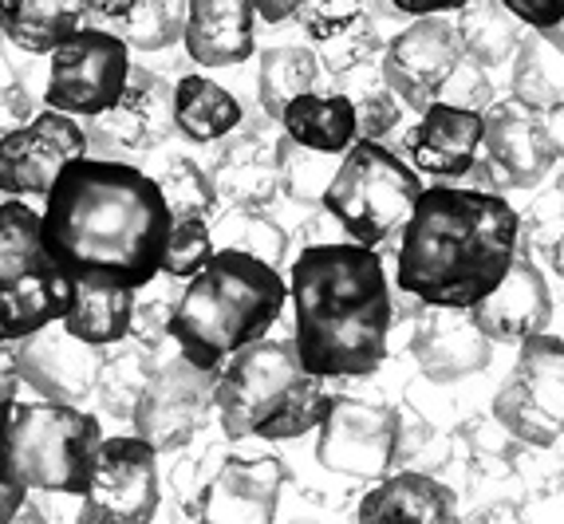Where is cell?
<instances>
[{"mask_svg":"<svg viewBox=\"0 0 564 524\" xmlns=\"http://www.w3.org/2000/svg\"><path fill=\"white\" fill-rule=\"evenodd\" d=\"M174 209L154 174L119 159L67 162L44 197V244L67 281H107L147 288L162 272Z\"/></svg>","mask_w":564,"mask_h":524,"instance_id":"1","label":"cell"},{"mask_svg":"<svg viewBox=\"0 0 564 524\" xmlns=\"http://www.w3.org/2000/svg\"><path fill=\"white\" fill-rule=\"evenodd\" d=\"M292 339L321 379H367L391 351L395 292L371 244H304L289 269Z\"/></svg>","mask_w":564,"mask_h":524,"instance_id":"2","label":"cell"},{"mask_svg":"<svg viewBox=\"0 0 564 524\" xmlns=\"http://www.w3.org/2000/svg\"><path fill=\"white\" fill-rule=\"evenodd\" d=\"M521 253V214L481 186L423 189L399 233L395 284L426 308H474Z\"/></svg>","mask_w":564,"mask_h":524,"instance_id":"3","label":"cell"},{"mask_svg":"<svg viewBox=\"0 0 564 524\" xmlns=\"http://www.w3.org/2000/svg\"><path fill=\"white\" fill-rule=\"evenodd\" d=\"M284 299L289 281L273 261L221 244L174 299L170 339L189 363L221 371L234 351L273 331Z\"/></svg>","mask_w":564,"mask_h":524,"instance_id":"4","label":"cell"},{"mask_svg":"<svg viewBox=\"0 0 564 524\" xmlns=\"http://www.w3.org/2000/svg\"><path fill=\"white\" fill-rule=\"evenodd\" d=\"M328 379L304 367L296 339H253L217 371V422L229 441H296L332 411Z\"/></svg>","mask_w":564,"mask_h":524,"instance_id":"5","label":"cell"},{"mask_svg":"<svg viewBox=\"0 0 564 524\" xmlns=\"http://www.w3.org/2000/svg\"><path fill=\"white\" fill-rule=\"evenodd\" d=\"M104 426L79 403H20L0 406V481L12 489L84 496Z\"/></svg>","mask_w":564,"mask_h":524,"instance_id":"6","label":"cell"},{"mask_svg":"<svg viewBox=\"0 0 564 524\" xmlns=\"http://www.w3.org/2000/svg\"><path fill=\"white\" fill-rule=\"evenodd\" d=\"M423 189V178L406 162V154L391 150L387 142L356 139L339 159L321 206L351 241L379 249L383 241L403 233Z\"/></svg>","mask_w":564,"mask_h":524,"instance_id":"7","label":"cell"},{"mask_svg":"<svg viewBox=\"0 0 564 524\" xmlns=\"http://www.w3.org/2000/svg\"><path fill=\"white\" fill-rule=\"evenodd\" d=\"M67 288L44 244V214L24 197H4L0 206V343H17L32 331L64 319Z\"/></svg>","mask_w":564,"mask_h":524,"instance_id":"8","label":"cell"},{"mask_svg":"<svg viewBox=\"0 0 564 524\" xmlns=\"http://www.w3.org/2000/svg\"><path fill=\"white\" fill-rule=\"evenodd\" d=\"M131 44L99 24H79L47 52L44 103L76 119H99L131 79Z\"/></svg>","mask_w":564,"mask_h":524,"instance_id":"9","label":"cell"},{"mask_svg":"<svg viewBox=\"0 0 564 524\" xmlns=\"http://www.w3.org/2000/svg\"><path fill=\"white\" fill-rule=\"evenodd\" d=\"M489 414L533 449L564 438V336L536 331L521 343L518 367L498 386Z\"/></svg>","mask_w":564,"mask_h":524,"instance_id":"10","label":"cell"},{"mask_svg":"<svg viewBox=\"0 0 564 524\" xmlns=\"http://www.w3.org/2000/svg\"><path fill=\"white\" fill-rule=\"evenodd\" d=\"M159 449L139 434L104 438L76 521L84 524H147L162 505Z\"/></svg>","mask_w":564,"mask_h":524,"instance_id":"11","label":"cell"},{"mask_svg":"<svg viewBox=\"0 0 564 524\" xmlns=\"http://www.w3.org/2000/svg\"><path fill=\"white\" fill-rule=\"evenodd\" d=\"M316 434V461L336 478L379 481L403 458V414L387 403L336 399Z\"/></svg>","mask_w":564,"mask_h":524,"instance_id":"12","label":"cell"},{"mask_svg":"<svg viewBox=\"0 0 564 524\" xmlns=\"http://www.w3.org/2000/svg\"><path fill=\"white\" fill-rule=\"evenodd\" d=\"M209 414H217V371L189 363L178 351V359L159 363V371L151 374L131 426L159 454H174L198 441Z\"/></svg>","mask_w":564,"mask_h":524,"instance_id":"13","label":"cell"},{"mask_svg":"<svg viewBox=\"0 0 564 524\" xmlns=\"http://www.w3.org/2000/svg\"><path fill=\"white\" fill-rule=\"evenodd\" d=\"M462 59H466V47H462L458 24L446 12H438V17H411L406 29L387 40L379 72L387 87L403 99L406 111L419 114L443 99Z\"/></svg>","mask_w":564,"mask_h":524,"instance_id":"14","label":"cell"},{"mask_svg":"<svg viewBox=\"0 0 564 524\" xmlns=\"http://www.w3.org/2000/svg\"><path fill=\"white\" fill-rule=\"evenodd\" d=\"M481 114H486V146L470 178H478L481 189H498V194L541 186L556 162L545 134V114L521 103L518 95L494 99Z\"/></svg>","mask_w":564,"mask_h":524,"instance_id":"15","label":"cell"},{"mask_svg":"<svg viewBox=\"0 0 564 524\" xmlns=\"http://www.w3.org/2000/svg\"><path fill=\"white\" fill-rule=\"evenodd\" d=\"M87 127L76 114L47 107L0 139V189L9 197H47L67 162L87 154Z\"/></svg>","mask_w":564,"mask_h":524,"instance_id":"16","label":"cell"},{"mask_svg":"<svg viewBox=\"0 0 564 524\" xmlns=\"http://www.w3.org/2000/svg\"><path fill=\"white\" fill-rule=\"evenodd\" d=\"M174 131H178V119H174V84H166L151 67L134 64L131 79H127V87L119 95V103L99 114V119H91L87 142L104 146L99 159H115V150H122V154L159 150Z\"/></svg>","mask_w":564,"mask_h":524,"instance_id":"17","label":"cell"},{"mask_svg":"<svg viewBox=\"0 0 564 524\" xmlns=\"http://www.w3.org/2000/svg\"><path fill=\"white\" fill-rule=\"evenodd\" d=\"M395 9L391 0H308L301 9L304 40L316 47L321 64L332 75H348L367 67L391 36H383V12Z\"/></svg>","mask_w":564,"mask_h":524,"instance_id":"18","label":"cell"},{"mask_svg":"<svg viewBox=\"0 0 564 524\" xmlns=\"http://www.w3.org/2000/svg\"><path fill=\"white\" fill-rule=\"evenodd\" d=\"M17 351L24 386L40 399H56V403H84L95 394V379L104 371L107 347H95L87 339L72 336L64 319L32 331V336L12 343Z\"/></svg>","mask_w":564,"mask_h":524,"instance_id":"19","label":"cell"},{"mask_svg":"<svg viewBox=\"0 0 564 524\" xmlns=\"http://www.w3.org/2000/svg\"><path fill=\"white\" fill-rule=\"evenodd\" d=\"M481 146H486V114L474 107L458 103H431L419 111V122L403 139V154L419 174L431 178H470V170L478 166Z\"/></svg>","mask_w":564,"mask_h":524,"instance_id":"20","label":"cell"},{"mask_svg":"<svg viewBox=\"0 0 564 524\" xmlns=\"http://www.w3.org/2000/svg\"><path fill=\"white\" fill-rule=\"evenodd\" d=\"M284 461L276 458H226L202 493L198 521L221 524H269L281 516Z\"/></svg>","mask_w":564,"mask_h":524,"instance_id":"21","label":"cell"},{"mask_svg":"<svg viewBox=\"0 0 564 524\" xmlns=\"http://www.w3.org/2000/svg\"><path fill=\"white\" fill-rule=\"evenodd\" d=\"M470 316L494 343H525L529 336L549 328L553 292H549L545 272H541V264H536V256L529 249H521L513 269L506 272V281L481 304H474Z\"/></svg>","mask_w":564,"mask_h":524,"instance_id":"22","label":"cell"},{"mask_svg":"<svg viewBox=\"0 0 564 524\" xmlns=\"http://www.w3.org/2000/svg\"><path fill=\"white\" fill-rule=\"evenodd\" d=\"M411 347L431 383H462L494 359V339L474 324L470 308H426Z\"/></svg>","mask_w":564,"mask_h":524,"instance_id":"23","label":"cell"},{"mask_svg":"<svg viewBox=\"0 0 564 524\" xmlns=\"http://www.w3.org/2000/svg\"><path fill=\"white\" fill-rule=\"evenodd\" d=\"M209 174H214L221 209H269L284 189L281 150H276V142L253 131L237 134V139L229 134Z\"/></svg>","mask_w":564,"mask_h":524,"instance_id":"24","label":"cell"},{"mask_svg":"<svg viewBox=\"0 0 564 524\" xmlns=\"http://www.w3.org/2000/svg\"><path fill=\"white\" fill-rule=\"evenodd\" d=\"M257 17L253 0H189L182 44L202 67H237L253 56Z\"/></svg>","mask_w":564,"mask_h":524,"instance_id":"25","label":"cell"},{"mask_svg":"<svg viewBox=\"0 0 564 524\" xmlns=\"http://www.w3.org/2000/svg\"><path fill=\"white\" fill-rule=\"evenodd\" d=\"M359 521L371 524H391V521H406V524H451L462 516L458 509V493L451 485H443L431 473H387L376 481V489H367L359 496L356 509Z\"/></svg>","mask_w":564,"mask_h":524,"instance_id":"26","label":"cell"},{"mask_svg":"<svg viewBox=\"0 0 564 524\" xmlns=\"http://www.w3.org/2000/svg\"><path fill=\"white\" fill-rule=\"evenodd\" d=\"M139 292L131 284L107 281V276H76L67 288L64 328L95 347H115L131 336V319Z\"/></svg>","mask_w":564,"mask_h":524,"instance_id":"27","label":"cell"},{"mask_svg":"<svg viewBox=\"0 0 564 524\" xmlns=\"http://www.w3.org/2000/svg\"><path fill=\"white\" fill-rule=\"evenodd\" d=\"M189 0H87V24L122 36L139 52H162L186 36Z\"/></svg>","mask_w":564,"mask_h":524,"instance_id":"28","label":"cell"},{"mask_svg":"<svg viewBox=\"0 0 564 524\" xmlns=\"http://www.w3.org/2000/svg\"><path fill=\"white\" fill-rule=\"evenodd\" d=\"M281 131L321 154H348L359 139V111L348 91H304L281 114Z\"/></svg>","mask_w":564,"mask_h":524,"instance_id":"29","label":"cell"},{"mask_svg":"<svg viewBox=\"0 0 564 524\" xmlns=\"http://www.w3.org/2000/svg\"><path fill=\"white\" fill-rule=\"evenodd\" d=\"M174 119L178 134L189 142H221L241 131L245 107L229 87H221L209 75L194 72L174 84Z\"/></svg>","mask_w":564,"mask_h":524,"instance_id":"30","label":"cell"},{"mask_svg":"<svg viewBox=\"0 0 564 524\" xmlns=\"http://www.w3.org/2000/svg\"><path fill=\"white\" fill-rule=\"evenodd\" d=\"M87 24V0H0V36L24 56H47Z\"/></svg>","mask_w":564,"mask_h":524,"instance_id":"31","label":"cell"},{"mask_svg":"<svg viewBox=\"0 0 564 524\" xmlns=\"http://www.w3.org/2000/svg\"><path fill=\"white\" fill-rule=\"evenodd\" d=\"M454 24H458V36L466 56L481 67H501L513 64V56L525 44V20L509 9L506 0H466L458 12H454Z\"/></svg>","mask_w":564,"mask_h":524,"instance_id":"32","label":"cell"},{"mask_svg":"<svg viewBox=\"0 0 564 524\" xmlns=\"http://www.w3.org/2000/svg\"><path fill=\"white\" fill-rule=\"evenodd\" d=\"M159 371V359H154V347L139 343V339H122L115 343V351H107L104 371L95 379V403L99 411L111 414V418H134V406H139L142 391L151 383V374Z\"/></svg>","mask_w":564,"mask_h":524,"instance_id":"33","label":"cell"},{"mask_svg":"<svg viewBox=\"0 0 564 524\" xmlns=\"http://www.w3.org/2000/svg\"><path fill=\"white\" fill-rule=\"evenodd\" d=\"M321 84V56L316 47L304 44H281L269 47L261 56V72H257V95H261V111L269 119L281 122L284 107L304 91H316Z\"/></svg>","mask_w":564,"mask_h":524,"instance_id":"34","label":"cell"},{"mask_svg":"<svg viewBox=\"0 0 564 524\" xmlns=\"http://www.w3.org/2000/svg\"><path fill=\"white\" fill-rule=\"evenodd\" d=\"M513 95L536 111L564 103V47L549 32L529 29L525 44L513 56Z\"/></svg>","mask_w":564,"mask_h":524,"instance_id":"35","label":"cell"},{"mask_svg":"<svg viewBox=\"0 0 564 524\" xmlns=\"http://www.w3.org/2000/svg\"><path fill=\"white\" fill-rule=\"evenodd\" d=\"M521 249L545 261L556 276H564V174L536 189L529 209L521 214Z\"/></svg>","mask_w":564,"mask_h":524,"instance_id":"36","label":"cell"},{"mask_svg":"<svg viewBox=\"0 0 564 524\" xmlns=\"http://www.w3.org/2000/svg\"><path fill=\"white\" fill-rule=\"evenodd\" d=\"M154 182H159V189L166 194L174 217H202V221L214 225L217 214H221V197H217L214 174H209L198 159H189V154L166 159V166L154 174Z\"/></svg>","mask_w":564,"mask_h":524,"instance_id":"37","label":"cell"},{"mask_svg":"<svg viewBox=\"0 0 564 524\" xmlns=\"http://www.w3.org/2000/svg\"><path fill=\"white\" fill-rule=\"evenodd\" d=\"M214 241L217 249L229 244V249H245V253L264 256L276 269H281L284 253H289V233L276 221H269L264 209H221L214 221Z\"/></svg>","mask_w":564,"mask_h":524,"instance_id":"38","label":"cell"},{"mask_svg":"<svg viewBox=\"0 0 564 524\" xmlns=\"http://www.w3.org/2000/svg\"><path fill=\"white\" fill-rule=\"evenodd\" d=\"M276 150H281L284 194H289L292 201H324V189H328L332 174H336L344 154H321V150H308V146H301V142H292L289 134L276 142Z\"/></svg>","mask_w":564,"mask_h":524,"instance_id":"39","label":"cell"},{"mask_svg":"<svg viewBox=\"0 0 564 524\" xmlns=\"http://www.w3.org/2000/svg\"><path fill=\"white\" fill-rule=\"evenodd\" d=\"M214 253H217L214 225L202 221V217H174L166 256H162V276L189 281V276H194V272H198Z\"/></svg>","mask_w":564,"mask_h":524,"instance_id":"40","label":"cell"},{"mask_svg":"<svg viewBox=\"0 0 564 524\" xmlns=\"http://www.w3.org/2000/svg\"><path fill=\"white\" fill-rule=\"evenodd\" d=\"M351 99H356V111H359V139L387 142L403 127L406 107H403V99L387 87V79H379L376 87H364V91H356Z\"/></svg>","mask_w":564,"mask_h":524,"instance_id":"41","label":"cell"},{"mask_svg":"<svg viewBox=\"0 0 564 524\" xmlns=\"http://www.w3.org/2000/svg\"><path fill=\"white\" fill-rule=\"evenodd\" d=\"M446 103H458V107H474V111H486L494 103V84H489V67L474 64L470 56L462 59L458 72L451 75V84L443 91Z\"/></svg>","mask_w":564,"mask_h":524,"instance_id":"42","label":"cell"},{"mask_svg":"<svg viewBox=\"0 0 564 524\" xmlns=\"http://www.w3.org/2000/svg\"><path fill=\"white\" fill-rule=\"evenodd\" d=\"M170 316H174V304H166V299H139L131 319V339L159 351L162 339H170Z\"/></svg>","mask_w":564,"mask_h":524,"instance_id":"43","label":"cell"},{"mask_svg":"<svg viewBox=\"0 0 564 524\" xmlns=\"http://www.w3.org/2000/svg\"><path fill=\"white\" fill-rule=\"evenodd\" d=\"M509 9L525 20V29L549 32L564 20V0H506Z\"/></svg>","mask_w":564,"mask_h":524,"instance_id":"44","label":"cell"},{"mask_svg":"<svg viewBox=\"0 0 564 524\" xmlns=\"http://www.w3.org/2000/svg\"><path fill=\"white\" fill-rule=\"evenodd\" d=\"M20 383H24V374H20L17 351L9 343H0V406L9 403V399H17Z\"/></svg>","mask_w":564,"mask_h":524,"instance_id":"45","label":"cell"},{"mask_svg":"<svg viewBox=\"0 0 564 524\" xmlns=\"http://www.w3.org/2000/svg\"><path fill=\"white\" fill-rule=\"evenodd\" d=\"M399 17H438V12H458L466 0H391Z\"/></svg>","mask_w":564,"mask_h":524,"instance_id":"46","label":"cell"},{"mask_svg":"<svg viewBox=\"0 0 564 524\" xmlns=\"http://www.w3.org/2000/svg\"><path fill=\"white\" fill-rule=\"evenodd\" d=\"M257 12H261V20H269V24H284V20L301 17V9L308 4V0H253Z\"/></svg>","mask_w":564,"mask_h":524,"instance_id":"47","label":"cell"},{"mask_svg":"<svg viewBox=\"0 0 564 524\" xmlns=\"http://www.w3.org/2000/svg\"><path fill=\"white\" fill-rule=\"evenodd\" d=\"M541 114H545V134H549V146H553V154H556V159H564V103L549 107V111H541Z\"/></svg>","mask_w":564,"mask_h":524,"instance_id":"48","label":"cell"},{"mask_svg":"<svg viewBox=\"0 0 564 524\" xmlns=\"http://www.w3.org/2000/svg\"><path fill=\"white\" fill-rule=\"evenodd\" d=\"M24 501H29V489H12V485L0 481V524L17 521V513H20Z\"/></svg>","mask_w":564,"mask_h":524,"instance_id":"49","label":"cell"},{"mask_svg":"<svg viewBox=\"0 0 564 524\" xmlns=\"http://www.w3.org/2000/svg\"><path fill=\"white\" fill-rule=\"evenodd\" d=\"M478 521H518V513L513 509H486V513H478Z\"/></svg>","mask_w":564,"mask_h":524,"instance_id":"50","label":"cell"},{"mask_svg":"<svg viewBox=\"0 0 564 524\" xmlns=\"http://www.w3.org/2000/svg\"><path fill=\"white\" fill-rule=\"evenodd\" d=\"M549 36H553V40H556V44H561V47H564V20H561V24H556V29H549Z\"/></svg>","mask_w":564,"mask_h":524,"instance_id":"51","label":"cell"},{"mask_svg":"<svg viewBox=\"0 0 564 524\" xmlns=\"http://www.w3.org/2000/svg\"><path fill=\"white\" fill-rule=\"evenodd\" d=\"M4 197H9V194H4V189H0V206H4Z\"/></svg>","mask_w":564,"mask_h":524,"instance_id":"52","label":"cell"}]
</instances>
